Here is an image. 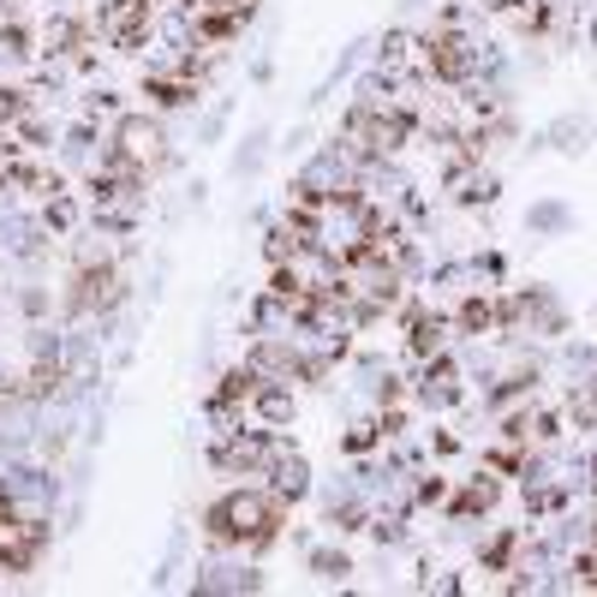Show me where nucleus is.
<instances>
[{"mask_svg": "<svg viewBox=\"0 0 597 597\" xmlns=\"http://www.w3.org/2000/svg\"><path fill=\"white\" fill-rule=\"evenodd\" d=\"M281 526H288V502L275 491H227L222 502H210L203 508V532H210V544H246L251 555H263L269 544L281 538Z\"/></svg>", "mask_w": 597, "mask_h": 597, "instance_id": "1", "label": "nucleus"}, {"mask_svg": "<svg viewBox=\"0 0 597 597\" xmlns=\"http://www.w3.org/2000/svg\"><path fill=\"white\" fill-rule=\"evenodd\" d=\"M108 156H120L126 168H138L144 180L156 168H168V132L156 126V114H120L114 120V138H108Z\"/></svg>", "mask_w": 597, "mask_h": 597, "instance_id": "2", "label": "nucleus"}, {"mask_svg": "<svg viewBox=\"0 0 597 597\" xmlns=\"http://www.w3.org/2000/svg\"><path fill=\"white\" fill-rule=\"evenodd\" d=\"M418 72L442 78V85H466V78L478 72V48H472L460 31H437V36L418 43Z\"/></svg>", "mask_w": 597, "mask_h": 597, "instance_id": "3", "label": "nucleus"}, {"mask_svg": "<svg viewBox=\"0 0 597 597\" xmlns=\"http://www.w3.org/2000/svg\"><path fill=\"white\" fill-rule=\"evenodd\" d=\"M97 31L114 48H144L149 31H156V0H102L97 7Z\"/></svg>", "mask_w": 597, "mask_h": 597, "instance_id": "4", "label": "nucleus"}, {"mask_svg": "<svg viewBox=\"0 0 597 597\" xmlns=\"http://www.w3.org/2000/svg\"><path fill=\"white\" fill-rule=\"evenodd\" d=\"M275 460V437L269 430H234V437H215L210 466L215 472H269Z\"/></svg>", "mask_w": 597, "mask_h": 597, "instance_id": "5", "label": "nucleus"}, {"mask_svg": "<svg viewBox=\"0 0 597 597\" xmlns=\"http://www.w3.org/2000/svg\"><path fill=\"white\" fill-rule=\"evenodd\" d=\"M269 491H275L281 502H298L311 491V460L293 454L288 442H275V460H269Z\"/></svg>", "mask_w": 597, "mask_h": 597, "instance_id": "6", "label": "nucleus"}, {"mask_svg": "<svg viewBox=\"0 0 597 597\" xmlns=\"http://www.w3.org/2000/svg\"><path fill=\"white\" fill-rule=\"evenodd\" d=\"M418 395H425V406H437V413L460 401V364L448 359V352L425 359V383H418Z\"/></svg>", "mask_w": 597, "mask_h": 597, "instance_id": "7", "label": "nucleus"}, {"mask_svg": "<svg viewBox=\"0 0 597 597\" xmlns=\"http://www.w3.org/2000/svg\"><path fill=\"white\" fill-rule=\"evenodd\" d=\"M251 413L263 418L269 430H281V425H293L298 401H293V388L281 383V376H263V383H257V395H251Z\"/></svg>", "mask_w": 597, "mask_h": 597, "instance_id": "8", "label": "nucleus"}, {"mask_svg": "<svg viewBox=\"0 0 597 597\" xmlns=\"http://www.w3.org/2000/svg\"><path fill=\"white\" fill-rule=\"evenodd\" d=\"M43 48L60 60V54H78V60H90V24L72 19V12H54L48 31H43Z\"/></svg>", "mask_w": 597, "mask_h": 597, "instance_id": "9", "label": "nucleus"}, {"mask_svg": "<svg viewBox=\"0 0 597 597\" xmlns=\"http://www.w3.org/2000/svg\"><path fill=\"white\" fill-rule=\"evenodd\" d=\"M406 352H413V359H437L442 352V341H448V317H430V311H406Z\"/></svg>", "mask_w": 597, "mask_h": 597, "instance_id": "10", "label": "nucleus"}, {"mask_svg": "<svg viewBox=\"0 0 597 597\" xmlns=\"http://www.w3.org/2000/svg\"><path fill=\"white\" fill-rule=\"evenodd\" d=\"M496 496H502V491H496V478L484 472V478H472L466 491L448 502V520H478V514H491V508H496Z\"/></svg>", "mask_w": 597, "mask_h": 597, "instance_id": "11", "label": "nucleus"}, {"mask_svg": "<svg viewBox=\"0 0 597 597\" xmlns=\"http://www.w3.org/2000/svg\"><path fill=\"white\" fill-rule=\"evenodd\" d=\"M454 323L466 335H491V329H502V298H491V293H472L466 305L454 311Z\"/></svg>", "mask_w": 597, "mask_h": 597, "instance_id": "12", "label": "nucleus"}, {"mask_svg": "<svg viewBox=\"0 0 597 597\" xmlns=\"http://www.w3.org/2000/svg\"><path fill=\"white\" fill-rule=\"evenodd\" d=\"M198 592H263V579L246 574V567H203Z\"/></svg>", "mask_w": 597, "mask_h": 597, "instance_id": "13", "label": "nucleus"}, {"mask_svg": "<svg viewBox=\"0 0 597 597\" xmlns=\"http://www.w3.org/2000/svg\"><path fill=\"white\" fill-rule=\"evenodd\" d=\"M257 383H263V376H257L251 364H246V371H227V376H222V388L210 395V406H246V401L257 395Z\"/></svg>", "mask_w": 597, "mask_h": 597, "instance_id": "14", "label": "nucleus"}, {"mask_svg": "<svg viewBox=\"0 0 597 597\" xmlns=\"http://www.w3.org/2000/svg\"><path fill=\"white\" fill-rule=\"evenodd\" d=\"M36 54V43H31V24H19V19H7L0 24V60L7 66H24Z\"/></svg>", "mask_w": 597, "mask_h": 597, "instance_id": "15", "label": "nucleus"}, {"mask_svg": "<svg viewBox=\"0 0 597 597\" xmlns=\"http://www.w3.org/2000/svg\"><path fill=\"white\" fill-rule=\"evenodd\" d=\"M43 234L48 227H36V222H7L0 227V239H7V251H19V257H43Z\"/></svg>", "mask_w": 597, "mask_h": 597, "instance_id": "16", "label": "nucleus"}, {"mask_svg": "<svg viewBox=\"0 0 597 597\" xmlns=\"http://www.w3.org/2000/svg\"><path fill=\"white\" fill-rule=\"evenodd\" d=\"M550 144H562L567 156H579V149L592 144V120H586V114H567V120H555V126H550Z\"/></svg>", "mask_w": 597, "mask_h": 597, "instance_id": "17", "label": "nucleus"}, {"mask_svg": "<svg viewBox=\"0 0 597 597\" xmlns=\"http://www.w3.org/2000/svg\"><path fill=\"white\" fill-rule=\"evenodd\" d=\"M454 198L460 203H496V173H478V168L454 173Z\"/></svg>", "mask_w": 597, "mask_h": 597, "instance_id": "18", "label": "nucleus"}, {"mask_svg": "<svg viewBox=\"0 0 597 597\" xmlns=\"http://www.w3.org/2000/svg\"><path fill=\"white\" fill-rule=\"evenodd\" d=\"M108 263H114V246H108L102 227H97L90 239H78V246H72V269H108Z\"/></svg>", "mask_w": 597, "mask_h": 597, "instance_id": "19", "label": "nucleus"}, {"mask_svg": "<svg viewBox=\"0 0 597 597\" xmlns=\"http://www.w3.org/2000/svg\"><path fill=\"white\" fill-rule=\"evenodd\" d=\"M263 257H269V263H298V257H305V246H298V234H293V227H269V239H263Z\"/></svg>", "mask_w": 597, "mask_h": 597, "instance_id": "20", "label": "nucleus"}, {"mask_svg": "<svg viewBox=\"0 0 597 597\" xmlns=\"http://www.w3.org/2000/svg\"><path fill=\"white\" fill-rule=\"evenodd\" d=\"M24 120H31V90L0 85V126H24Z\"/></svg>", "mask_w": 597, "mask_h": 597, "instance_id": "21", "label": "nucleus"}, {"mask_svg": "<svg viewBox=\"0 0 597 597\" xmlns=\"http://www.w3.org/2000/svg\"><path fill=\"white\" fill-rule=\"evenodd\" d=\"M567 413H574V425H579V430H597V376H592V383H579V388H574Z\"/></svg>", "mask_w": 597, "mask_h": 597, "instance_id": "22", "label": "nucleus"}, {"mask_svg": "<svg viewBox=\"0 0 597 597\" xmlns=\"http://www.w3.org/2000/svg\"><path fill=\"white\" fill-rule=\"evenodd\" d=\"M329 526H335V532H359V526H364V502L359 496H335L329 502Z\"/></svg>", "mask_w": 597, "mask_h": 597, "instance_id": "23", "label": "nucleus"}, {"mask_svg": "<svg viewBox=\"0 0 597 597\" xmlns=\"http://www.w3.org/2000/svg\"><path fill=\"white\" fill-rule=\"evenodd\" d=\"M311 574H317V579H347L352 574L347 550H311Z\"/></svg>", "mask_w": 597, "mask_h": 597, "instance_id": "24", "label": "nucleus"}, {"mask_svg": "<svg viewBox=\"0 0 597 597\" xmlns=\"http://www.w3.org/2000/svg\"><path fill=\"white\" fill-rule=\"evenodd\" d=\"M514 544H520V538H514V532H502V538H491V544H484V555H478V562L491 567V574H508V562H514Z\"/></svg>", "mask_w": 597, "mask_h": 597, "instance_id": "25", "label": "nucleus"}, {"mask_svg": "<svg viewBox=\"0 0 597 597\" xmlns=\"http://www.w3.org/2000/svg\"><path fill=\"white\" fill-rule=\"evenodd\" d=\"M376 442H383V430H376V425H352L341 437V454H371Z\"/></svg>", "mask_w": 597, "mask_h": 597, "instance_id": "26", "label": "nucleus"}, {"mask_svg": "<svg viewBox=\"0 0 597 597\" xmlns=\"http://www.w3.org/2000/svg\"><path fill=\"white\" fill-rule=\"evenodd\" d=\"M567 222H574V215H567L562 203H538V210H532V227H538V234H562Z\"/></svg>", "mask_w": 597, "mask_h": 597, "instance_id": "27", "label": "nucleus"}, {"mask_svg": "<svg viewBox=\"0 0 597 597\" xmlns=\"http://www.w3.org/2000/svg\"><path fill=\"white\" fill-rule=\"evenodd\" d=\"M72 222H78L72 203H66V198H48V210H43V227H48V234H66Z\"/></svg>", "mask_w": 597, "mask_h": 597, "instance_id": "28", "label": "nucleus"}, {"mask_svg": "<svg viewBox=\"0 0 597 597\" xmlns=\"http://www.w3.org/2000/svg\"><path fill=\"white\" fill-rule=\"evenodd\" d=\"M203 12H227V19H251V7L257 0H198Z\"/></svg>", "mask_w": 597, "mask_h": 597, "instance_id": "29", "label": "nucleus"}, {"mask_svg": "<svg viewBox=\"0 0 597 597\" xmlns=\"http://www.w3.org/2000/svg\"><path fill=\"white\" fill-rule=\"evenodd\" d=\"M19 138L31 144V149H48V138H54V132L43 126V120H24V126H19Z\"/></svg>", "mask_w": 597, "mask_h": 597, "instance_id": "30", "label": "nucleus"}, {"mask_svg": "<svg viewBox=\"0 0 597 597\" xmlns=\"http://www.w3.org/2000/svg\"><path fill=\"white\" fill-rule=\"evenodd\" d=\"M19 305H24V317H43V311H48V293H43V288H24Z\"/></svg>", "mask_w": 597, "mask_h": 597, "instance_id": "31", "label": "nucleus"}, {"mask_svg": "<svg viewBox=\"0 0 597 597\" xmlns=\"http://www.w3.org/2000/svg\"><path fill=\"white\" fill-rule=\"evenodd\" d=\"M12 514H19V502H12V484H7V478H0V526H7V520H12Z\"/></svg>", "mask_w": 597, "mask_h": 597, "instance_id": "32", "label": "nucleus"}, {"mask_svg": "<svg viewBox=\"0 0 597 597\" xmlns=\"http://www.w3.org/2000/svg\"><path fill=\"white\" fill-rule=\"evenodd\" d=\"M484 7H491V12H514L520 0H484Z\"/></svg>", "mask_w": 597, "mask_h": 597, "instance_id": "33", "label": "nucleus"}, {"mask_svg": "<svg viewBox=\"0 0 597 597\" xmlns=\"http://www.w3.org/2000/svg\"><path fill=\"white\" fill-rule=\"evenodd\" d=\"M586 484H592V491H597V454L586 460Z\"/></svg>", "mask_w": 597, "mask_h": 597, "instance_id": "34", "label": "nucleus"}, {"mask_svg": "<svg viewBox=\"0 0 597 597\" xmlns=\"http://www.w3.org/2000/svg\"><path fill=\"white\" fill-rule=\"evenodd\" d=\"M586 43H592V54H597V19H592V31H586Z\"/></svg>", "mask_w": 597, "mask_h": 597, "instance_id": "35", "label": "nucleus"}, {"mask_svg": "<svg viewBox=\"0 0 597 597\" xmlns=\"http://www.w3.org/2000/svg\"><path fill=\"white\" fill-rule=\"evenodd\" d=\"M0 383H7V371H0Z\"/></svg>", "mask_w": 597, "mask_h": 597, "instance_id": "36", "label": "nucleus"}, {"mask_svg": "<svg viewBox=\"0 0 597 597\" xmlns=\"http://www.w3.org/2000/svg\"><path fill=\"white\" fill-rule=\"evenodd\" d=\"M0 574H7V567H0Z\"/></svg>", "mask_w": 597, "mask_h": 597, "instance_id": "37", "label": "nucleus"}]
</instances>
